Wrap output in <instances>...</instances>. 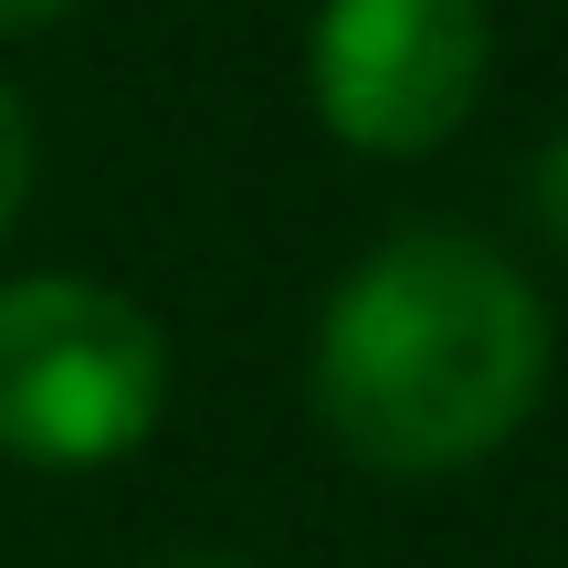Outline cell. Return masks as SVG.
I'll return each instance as SVG.
<instances>
[{"mask_svg": "<svg viewBox=\"0 0 568 568\" xmlns=\"http://www.w3.org/2000/svg\"><path fill=\"white\" fill-rule=\"evenodd\" d=\"M32 116H21V95H11V74H0V243H11V222H21V201H32Z\"/></svg>", "mask_w": 568, "mask_h": 568, "instance_id": "277c9868", "label": "cell"}, {"mask_svg": "<svg viewBox=\"0 0 568 568\" xmlns=\"http://www.w3.org/2000/svg\"><path fill=\"white\" fill-rule=\"evenodd\" d=\"M63 11H84V0H0V42L11 32H53Z\"/></svg>", "mask_w": 568, "mask_h": 568, "instance_id": "8992f818", "label": "cell"}, {"mask_svg": "<svg viewBox=\"0 0 568 568\" xmlns=\"http://www.w3.org/2000/svg\"><path fill=\"white\" fill-rule=\"evenodd\" d=\"M495 74L485 0H326L305 32V95L358 159H432Z\"/></svg>", "mask_w": 568, "mask_h": 568, "instance_id": "3957f363", "label": "cell"}, {"mask_svg": "<svg viewBox=\"0 0 568 568\" xmlns=\"http://www.w3.org/2000/svg\"><path fill=\"white\" fill-rule=\"evenodd\" d=\"M169 568H253V558H169Z\"/></svg>", "mask_w": 568, "mask_h": 568, "instance_id": "52a82bcc", "label": "cell"}, {"mask_svg": "<svg viewBox=\"0 0 568 568\" xmlns=\"http://www.w3.org/2000/svg\"><path fill=\"white\" fill-rule=\"evenodd\" d=\"M169 410V337L95 274L0 284V453L42 474H105Z\"/></svg>", "mask_w": 568, "mask_h": 568, "instance_id": "7a4b0ae2", "label": "cell"}, {"mask_svg": "<svg viewBox=\"0 0 568 568\" xmlns=\"http://www.w3.org/2000/svg\"><path fill=\"white\" fill-rule=\"evenodd\" d=\"M548 295L464 222H400L337 274L305 347L316 432L368 474H464L548 400Z\"/></svg>", "mask_w": 568, "mask_h": 568, "instance_id": "6da1fadb", "label": "cell"}, {"mask_svg": "<svg viewBox=\"0 0 568 568\" xmlns=\"http://www.w3.org/2000/svg\"><path fill=\"white\" fill-rule=\"evenodd\" d=\"M527 211H537V232H548V253H568V126L527 159Z\"/></svg>", "mask_w": 568, "mask_h": 568, "instance_id": "5b68a950", "label": "cell"}]
</instances>
